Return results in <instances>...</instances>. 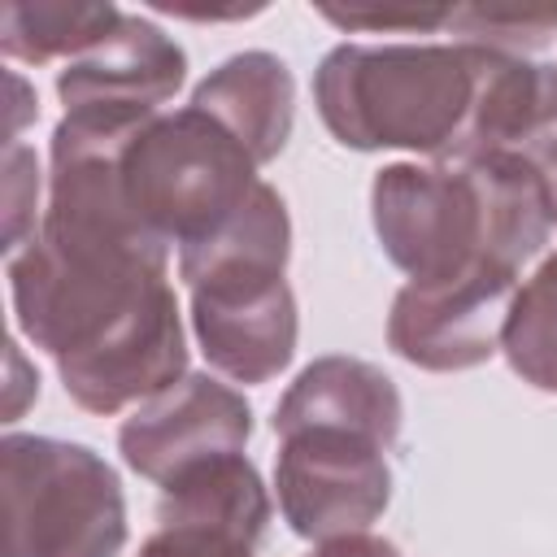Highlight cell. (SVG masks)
<instances>
[{"label": "cell", "instance_id": "cell-1", "mask_svg": "<svg viewBox=\"0 0 557 557\" xmlns=\"http://www.w3.org/2000/svg\"><path fill=\"white\" fill-rule=\"evenodd\" d=\"M278 505L296 535L339 540L366 531L392 496L383 453L400 435V396L366 361H313L274 409Z\"/></svg>", "mask_w": 557, "mask_h": 557}, {"label": "cell", "instance_id": "cell-2", "mask_svg": "<svg viewBox=\"0 0 557 557\" xmlns=\"http://www.w3.org/2000/svg\"><path fill=\"white\" fill-rule=\"evenodd\" d=\"M553 226L557 205L548 187L513 161L392 165L374 178V231L413 283L513 278Z\"/></svg>", "mask_w": 557, "mask_h": 557}, {"label": "cell", "instance_id": "cell-3", "mask_svg": "<svg viewBox=\"0 0 557 557\" xmlns=\"http://www.w3.org/2000/svg\"><path fill=\"white\" fill-rule=\"evenodd\" d=\"M318 109L348 148L448 152L479 91V48H335L318 78Z\"/></svg>", "mask_w": 557, "mask_h": 557}, {"label": "cell", "instance_id": "cell-4", "mask_svg": "<svg viewBox=\"0 0 557 557\" xmlns=\"http://www.w3.org/2000/svg\"><path fill=\"white\" fill-rule=\"evenodd\" d=\"M257 157L209 109L148 117L117 148V191L131 218L165 248L213 235L261 183Z\"/></svg>", "mask_w": 557, "mask_h": 557}, {"label": "cell", "instance_id": "cell-5", "mask_svg": "<svg viewBox=\"0 0 557 557\" xmlns=\"http://www.w3.org/2000/svg\"><path fill=\"white\" fill-rule=\"evenodd\" d=\"M9 557H117L126 513L113 470L83 444L13 435L4 444Z\"/></svg>", "mask_w": 557, "mask_h": 557}, {"label": "cell", "instance_id": "cell-6", "mask_svg": "<svg viewBox=\"0 0 557 557\" xmlns=\"http://www.w3.org/2000/svg\"><path fill=\"white\" fill-rule=\"evenodd\" d=\"M191 318L205 357L239 379L261 383L292 361L296 305L283 283V257H231L191 278Z\"/></svg>", "mask_w": 557, "mask_h": 557}, {"label": "cell", "instance_id": "cell-7", "mask_svg": "<svg viewBox=\"0 0 557 557\" xmlns=\"http://www.w3.org/2000/svg\"><path fill=\"white\" fill-rule=\"evenodd\" d=\"M448 161H513L557 205V70L479 48V91Z\"/></svg>", "mask_w": 557, "mask_h": 557}, {"label": "cell", "instance_id": "cell-8", "mask_svg": "<svg viewBox=\"0 0 557 557\" xmlns=\"http://www.w3.org/2000/svg\"><path fill=\"white\" fill-rule=\"evenodd\" d=\"M513 305L509 274H470L448 283H409L387 322L392 348L426 370H466L496 352Z\"/></svg>", "mask_w": 557, "mask_h": 557}, {"label": "cell", "instance_id": "cell-9", "mask_svg": "<svg viewBox=\"0 0 557 557\" xmlns=\"http://www.w3.org/2000/svg\"><path fill=\"white\" fill-rule=\"evenodd\" d=\"M248 426V405L231 387L187 374L122 426V457L144 479L170 483L200 461L239 453Z\"/></svg>", "mask_w": 557, "mask_h": 557}, {"label": "cell", "instance_id": "cell-10", "mask_svg": "<svg viewBox=\"0 0 557 557\" xmlns=\"http://www.w3.org/2000/svg\"><path fill=\"white\" fill-rule=\"evenodd\" d=\"M183 83V52L148 22L117 17V26L91 48V57L61 70L57 91L65 113L144 122Z\"/></svg>", "mask_w": 557, "mask_h": 557}, {"label": "cell", "instance_id": "cell-11", "mask_svg": "<svg viewBox=\"0 0 557 557\" xmlns=\"http://www.w3.org/2000/svg\"><path fill=\"white\" fill-rule=\"evenodd\" d=\"M191 104L209 109L231 135L244 139V148L261 161H270L292 131V74L270 52H244L231 57L218 74H209Z\"/></svg>", "mask_w": 557, "mask_h": 557}, {"label": "cell", "instance_id": "cell-12", "mask_svg": "<svg viewBox=\"0 0 557 557\" xmlns=\"http://www.w3.org/2000/svg\"><path fill=\"white\" fill-rule=\"evenodd\" d=\"M161 487H165L161 513H157L161 527H196V531L231 535L252 548L270 522L261 479L239 453L200 461Z\"/></svg>", "mask_w": 557, "mask_h": 557}, {"label": "cell", "instance_id": "cell-13", "mask_svg": "<svg viewBox=\"0 0 557 557\" xmlns=\"http://www.w3.org/2000/svg\"><path fill=\"white\" fill-rule=\"evenodd\" d=\"M500 344L527 383L557 392V257L544 261L540 274L513 296Z\"/></svg>", "mask_w": 557, "mask_h": 557}, {"label": "cell", "instance_id": "cell-14", "mask_svg": "<svg viewBox=\"0 0 557 557\" xmlns=\"http://www.w3.org/2000/svg\"><path fill=\"white\" fill-rule=\"evenodd\" d=\"M117 17L113 4H4V52L48 61L52 52L100 44Z\"/></svg>", "mask_w": 557, "mask_h": 557}, {"label": "cell", "instance_id": "cell-15", "mask_svg": "<svg viewBox=\"0 0 557 557\" xmlns=\"http://www.w3.org/2000/svg\"><path fill=\"white\" fill-rule=\"evenodd\" d=\"M448 26L461 30V44H470V48L518 57V52L544 48L557 35V9H540V4H470V9H453Z\"/></svg>", "mask_w": 557, "mask_h": 557}, {"label": "cell", "instance_id": "cell-16", "mask_svg": "<svg viewBox=\"0 0 557 557\" xmlns=\"http://www.w3.org/2000/svg\"><path fill=\"white\" fill-rule=\"evenodd\" d=\"M139 557H252V548L231 535H213L196 527H161Z\"/></svg>", "mask_w": 557, "mask_h": 557}, {"label": "cell", "instance_id": "cell-17", "mask_svg": "<svg viewBox=\"0 0 557 557\" xmlns=\"http://www.w3.org/2000/svg\"><path fill=\"white\" fill-rule=\"evenodd\" d=\"M322 17H331L335 26H370V30H431V26H448L453 9H322Z\"/></svg>", "mask_w": 557, "mask_h": 557}, {"label": "cell", "instance_id": "cell-18", "mask_svg": "<svg viewBox=\"0 0 557 557\" xmlns=\"http://www.w3.org/2000/svg\"><path fill=\"white\" fill-rule=\"evenodd\" d=\"M309 557H400L387 540H370V535H339L326 548L309 553Z\"/></svg>", "mask_w": 557, "mask_h": 557}]
</instances>
